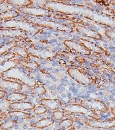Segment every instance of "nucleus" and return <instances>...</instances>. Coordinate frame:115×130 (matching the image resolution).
Masks as SVG:
<instances>
[{
  "instance_id": "obj_1",
  "label": "nucleus",
  "mask_w": 115,
  "mask_h": 130,
  "mask_svg": "<svg viewBox=\"0 0 115 130\" xmlns=\"http://www.w3.org/2000/svg\"><path fill=\"white\" fill-rule=\"evenodd\" d=\"M86 124L87 125L92 127H98L103 128H110L115 127V120L104 121L102 122V123H100V122L89 121L86 122Z\"/></svg>"
},
{
  "instance_id": "obj_2",
  "label": "nucleus",
  "mask_w": 115,
  "mask_h": 130,
  "mask_svg": "<svg viewBox=\"0 0 115 130\" xmlns=\"http://www.w3.org/2000/svg\"><path fill=\"white\" fill-rule=\"evenodd\" d=\"M53 122L51 119H44V120H42L35 123L34 125L35 127L43 128L51 125Z\"/></svg>"
},
{
  "instance_id": "obj_3",
  "label": "nucleus",
  "mask_w": 115,
  "mask_h": 130,
  "mask_svg": "<svg viewBox=\"0 0 115 130\" xmlns=\"http://www.w3.org/2000/svg\"><path fill=\"white\" fill-rule=\"evenodd\" d=\"M72 124H73V122L72 121H70L69 120H65L64 121L61 122L59 124V125L61 126L62 128L65 129V128H67L69 127H70L71 125H72Z\"/></svg>"
},
{
  "instance_id": "obj_4",
  "label": "nucleus",
  "mask_w": 115,
  "mask_h": 130,
  "mask_svg": "<svg viewBox=\"0 0 115 130\" xmlns=\"http://www.w3.org/2000/svg\"><path fill=\"white\" fill-rule=\"evenodd\" d=\"M54 115L55 116L56 118L57 119V120H60V119H61L62 117V114L61 112H54Z\"/></svg>"
},
{
  "instance_id": "obj_5",
  "label": "nucleus",
  "mask_w": 115,
  "mask_h": 130,
  "mask_svg": "<svg viewBox=\"0 0 115 130\" xmlns=\"http://www.w3.org/2000/svg\"><path fill=\"white\" fill-rule=\"evenodd\" d=\"M58 130H65V129H63V128H61V129H58Z\"/></svg>"
},
{
  "instance_id": "obj_6",
  "label": "nucleus",
  "mask_w": 115,
  "mask_h": 130,
  "mask_svg": "<svg viewBox=\"0 0 115 130\" xmlns=\"http://www.w3.org/2000/svg\"><path fill=\"white\" fill-rule=\"evenodd\" d=\"M114 114H115V111H114Z\"/></svg>"
}]
</instances>
